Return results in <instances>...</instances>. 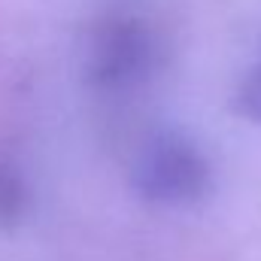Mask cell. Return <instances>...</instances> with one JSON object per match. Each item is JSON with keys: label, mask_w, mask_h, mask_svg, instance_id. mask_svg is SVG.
<instances>
[{"label": "cell", "mask_w": 261, "mask_h": 261, "mask_svg": "<svg viewBox=\"0 0 261 261\" xmlns=\"http://www.w3.org/2000/svg\"><path fill=\"white\" fill-rule=\"evenodd\" d=\"M137 186L152 200L164 203L195 200L206 186V161L182 137H158L140 155Z\"/></svg>", "instance_id": "obj_1"}, {"label": "cell", "mask_w": 261, "mask_h": 261, "mask_svg": "<svg viewBox=\"0 0 261 261\" xmlns=\"http://www.w3.org/2000/svg\"><path fill=\"white\" fill-rule=\"evenodd\" d=\"M237 107L240 113H246L249 119H258L261 122V64L249 73V79L240 85V94H237Z\"/></svg>", "instance_id": "obj_2"}]
</instances>
